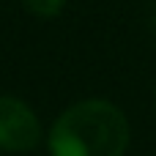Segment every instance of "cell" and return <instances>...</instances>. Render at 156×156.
Here are the masks:
<instances>
[{
  "label": "cell",
  "instance_id": "1",
  "mask_svg": "<svg viewBox=\"0 0 156 156\" xmlns=\"http://www.w3.org/2000/svg\"><path fill=\"white\" fill-rule=\"evenodd\" d=\"M129 137V121L112 101L85 99L55 118L47 145L52 156H123Z\"/></svg>",
  "mask_w": 156,
  "mask_h": 156
},
{
  "label": "cell",
  "instance_id": "2",
  "mask_svg": "<svg viewBox=\"0 0 156 156\" xmlns=\"http://www.w3.org/2000/svg\"><path fill=\"white\" fill-rule=\"evenodd\" d=\"M41 143V123L36 112L14 96H0V151L27 154Z\"/></svg>",
  "mask_w": 156,
  "mask_h": 156
},
{
  "label": "cell",
  "instance_id": "3",
  "mask_svg": "<svg viewBox=\"0 0 156 156\" xmlns=\"http://www.w3.org/2000/svg\"><path fill=\"white\" fill-rule=\"evenodd\" d=\"M22 3L38 19H55L63 11V5H66V0H22Z\"/></svg>",
  "mask_w": 156,
  "mask_h": 156
}]
</instances>
